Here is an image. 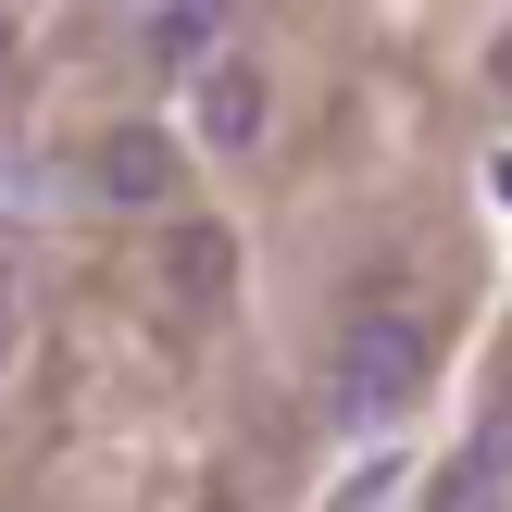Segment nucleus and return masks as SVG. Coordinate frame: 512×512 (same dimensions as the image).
Wrapping results in <instances>:
<instances>
[{
  "label": "nucleus",
  "instance_id": "nucleus-4",
  "mask_svg": "<svg viewBox=\"0 0 512 512\" xmlns=\"http://www.w3.org/2000/svg\"><path fill=\"white\" fill-rule=\"evenodd\" d=\"M138 50L175 63V75H200V63L225 50V13H213V0H163V13H138Z\"/></svg>",
  "mask_w": 512,
  "mask_h": 512
},
{
  "label": "nucleus",
  "instance_id": "nucleus-6",
  "mask_svg": "<svg viewBox=\"0 0 512 512\" xmlns=\"http://www.w3.org/2000/svg\"><path fill=\"white\" fill-rule=\"evenodd\" d=\"M13 338H25V313H13V300H0V375H13Z\"/></svg>",
  "mask_w": 512,
  "mask_h": 512
},
{
  "label": "nucleus",
  "instance_id": "nucleus-3",
  "mask_svg": "<svg viewBox=\"0 0 512 512\" xmlns=\"http://www.w3.org/2000/svg\"><path fill=\"white\" fill-rule=\"evenodd\" d=\"M200 150L213 163H250L263 150V125H275V88H263V63H200Z\"/></svg>",
  "mask_w": 512,
  "mask_h": 512
},
{
  "label": "nucleus",
  "instance_id": "nucleus-5",
  "mask_svg": "<svg viewBox=\"0 0 512 512\" xmlns=\"http://www.w3.org/2000/svg\"><path fill=\"white\" fill-rule=\"evenodd\" d=\"M163 263H175V300H188V313H213V300H225V275H238V250H225V225H175V238H163Z\"/></svg>",
  "mask_w": 512,
  "mask_h": 512
},
{
  "label": "nucleus",
  "instance_id": "nucleus-1",
  "mask_svg": "<svg viewBox=\"0 0 512 512\" xmlns=\"http://www.w3.org/2000/svg\"><path fill=\"white\" fill-rule=\"evenodd\" d=\"M425 375H438V350H425L413 313H350L338 325V425H400L425 400Z\"/></svg>",
  "mask_w": 512,
  "mask_h": 512
},
{
  "label": "nucleus",
  "instance_id": "nucleus-8",
  "mask_svg": "<svg viewBox=\"0 0 512 512\" xmlns=\"http://www.w3.org/2000/svg\"><path fill=\"white\" fill-rule=\"evenodd\" d=\"M488 63H500V88H512V25H500V50H488Z\"/></svg>",
  "mask_w": 512,
  "mask_h": 512
},
{
  "label": "nucleus",
  "instance_id": "nucleus-7",
  "mask_svg": "<svg viewBox=\"0 0 512 512\" xmlns=\"http://www.w3.org/2000/svg\"><path fill=\"white\" fill-rule=\"evenodd\" d=\"M13 50H25V38H13V13H0V75H13Z\"/></svg>",
  "mask_w": 512,
  "mask_h": 512
},
{
  "label": "nucleus",
  "instance_id": "nucleus-2",
  "mask_svg": "<svg viewBox=\"0 0 512 512\" xmlns=\"http://www.w3.org/2000/svg\"><path fill=\"white\" fill-rule=\"evenodd\" d=\"M175 175H188V150H175L163 125H113V138L88 150V188L113 200V213H163V200H175Z\"/></svg>",
  "mask_w": 512,
  "mask_h": 512
}]
</instances>
